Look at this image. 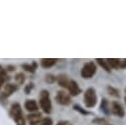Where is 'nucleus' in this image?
<instances>
[{
	"mask_svg": "<svg viewBox=\"0 0 126 125\" xmlns=\"http://www.w3.org/2000/svg\"><path fill=\"white\" fill-rule=\"evenodd\" d=\"M84 103L87 108H93L97 103V94L94 88L90 87L84 93Z\"/></svg>",
	"mask_w": 126,
	"mask_h": 125,
	"instance_id": "f257e3e1",
	"label": "nucleus"
},
{
	"mask_svg": "<svg viewBox=\"0 0 126 125\" xmlns=\"http://www.w3.org/2000/svg\"><path fill=\"white\" fill-rule=\"evenodd\" d=\"M39 106L45 114H49L52 111L50 94H49V92L46 90H42L39 94Z\"/></svg>",
	"mask_w": 126,
	"mask_h": 125,
	"instance_id": "f03ea898",
	"label": "nucleus"
},
{
	"mask_svg": "<svg viewBox=\"0 0 126 125\" xmlns=\"http://www.w3.org/2000/svg\"><path fill=\"white\" fill-rule=\"evenodd\" d=\"M96 65L94 61H89L85 63L81 69V77L83 79H91L96 73Z\"/></svg>",
	"mask_w": 126,
	"mask_h": 125,
	"instance_id": "7ed1b4c3",
	"label": "nucleus"
},
{
	"mask_svg": "<svg viewBox=\"0 0 126 125\" xmlns=\"http://www.w3.org/2000/svg\"><path fill=\"white\" fill-rule=\"evenodd\" d=\"M55 100L60 105H69L72 102V97L67 92H65L64 90H61L56 93Z\"/></svg>",
	"mask_w": 126,
	"mask_h": 125,
	"instance_id": "20e7f679",
	"label": "nucleus"
},
{
	"mask_svg": "<svg viewBox=\"0 0 126 125\" xmlns=\"http://www.w3.org/2000/svg\"><path fill=\"white\" fill-rule=\"evenodd\" d=\"M109 108H110V114L117 116L119 118H123L125 116V109L120 102L115 100L111 101L109 103Z\"/></svg>",
	"mask_w": 126,
	"mask_h": 125,
	"instance_id": "39448f33",
	"label": "nucleus"
},
{
	"mask_svg": "<svg viewBox=\"0 0 126 125\" xmlns=\"http://www.w3.org/2000/svg\"><path fill=\"white\" fill-rule=\"evenodd\" d=\"M17 90H18V86L16 84H12V83L6 84L3 89V92H1L0 94V99H6L8 96L12 95Z\"/></svg>",
	"mask_w": 126,
	"mask_h": 125,
	"instance_id": "423d86ee",
	"label": "nucleus"
},
{
	"mask_svg": "<svg viewBox=\"0 0 126 125\" xmlns=\"http://www.w3.org/2000/svg\"><path fill=\"white\" fill-rule=\"evenodd\" d=\"M66 89L68 91V94L70 95H72V96H77V95H79L82 93V90L79 87L78 83L75 80H73V79H70V81H69L68 86H67Z\"/></svg>",
	"mask_w": 126,
	"mask_h": 125,
	"instance_id": "0eeeda50",
	"label": "nucleus"
},
{
	"mask_svg": "<svg viewBox=\"0 0 126 125\" xmlns=\"http://www.w3.org/2000/svg\"><path fill=\"white\" fill-rule=\"evenodd\" d=\"M10 115H11V117H12L13 119H16V118H18V117L24 115L20 103L14 102V103L11 105V107H10Z\"/></svg>",
	"mask_w": 126,
	"mask_h": 125,
	"instance_id": "6e6552de",
	"label": "nucleus"
},
{
	"mask_svg": "<svg viewBox=\"0 0 126 125\" xmlns=\"http://www.w3.org/2000/svg\"><path fill=\"white\" fill-rule=\"evenodd\" d=\"M27 119L30 123V125H37L40 123L42 119V115L40 112H33L27 115Z\"/></svg>",
	"mask_w": 126,
	"mask_h": 125,
	"instance_id": "1a4fd4ad",
	"label": "nucleus"
},
{
	"mask_svg": "<svg viewBox=\"0 0 126 125\" xmlns=\"http://www.w3.org/2000/svg\"><path fill=\"white\" fill-rule=\"evenodd\" d=\"M25 108L27 111L33 113V112H37L38 110V105L36 103V101L34 99H27L25 102Z\"/></svg>",
	"mask_w": 126,
	"mask_h": 125,
	"instance_id": "9d476101",
	"label": "nucleus"
},
{
	"mask_svg": "<svg viewBox=\"0 0 126 125\" xmlns=\"http://www.w3.org/2000/svg\"><path fill=\"white\" fill-rule=\"evenodd\" d=\"M69 81H70L69 77H68L67 75H65V74H59V75L57 76V80H56L58 86H60V87L63 88V89H66V88H67Z\"/></svg>",
	"mask_w": 126,
	"mask_h": 125,
	"instance_id": "9b49d317",
	"label": "nucleus"
},
{
	"mask_svg": "<svg viewBox=\"0 0 126 125\" xmlns=\"http://www.w3.org/2000/svg\"><path fill=\"white\" fill-rule=\"evenodd\" d=\"M110 69H120L121 68V59L118 58H106L105 59Z\"/></svg>",
	"mask_w": 126,
	"mask_h": 125,
	"instance_id": "f8f14e48",
	"label": "nucleus"
},
{
	"mask_svg": "<svg viewBox=\"0 0 126 125\" xmlns=\"http://www.w3.org/2000/svg\"><path fill=\"white\" fill-rule=\"evenodd\" d=\"M56 62H57V59L55 58H42L40 60V66L44 69H47V68L54 66Z\"/></svg>",
	"mask_w": 126,
	"mask_h": 125,
	"instance_id": "ddd939ff",
	"label": "nucleus"
},
{
	"mask_svg": "<svg viewBox=\"0 0 126 125\" xmlns=\"http://www.w3.org/2000/svg\"><path fill=\"white\" fill-rule=\"evenodd\" d=\"M99 108H100V111L103 112V114H105V115H109L110 114L109 102H108V100L106 98H101L100 104H99Z\"/></svg>",
	"mask_w": 126,
	"mask_h": 125,
	"instance_id": "4468645a",
	"label": "nucleus"
},
{
	"mask_svg": "<svg viewBox=\"0 0 126 125\" xmlns=\"http://www.w3.org/2000/svg\"><path fill=\"white\" fill-rule=\"evenodd\" d=\"M21 67H22L23 70H25V71H27L29 73H32L33 74L35 72V70L37 69V63L34 62V61L32 62V63H30V64L25 63V64H22Z\"/></svg>",
	"mask_w": 126,
	"mask_h": 125,
	"instance_id": "2eb2a0df",
	"label": "nucleus"
},
{
	"mask_svg": "<svg viewBox=\"0 0 126 125\" xmlns=\"http://www.w3.org/2000/svg\"><path fill=\"white\" fill-rule=\"evenodd\" d=\"M106 91L108 93L109 95L113 96V97H116V98H119L120 97V93H119V90L113 86H107L106 87Z\"/></svg>",
	"mask_w": 126,
	"mask_h": 125,
	"instance_id": "dca6fc26",
	"label": "nucleus"
},
{
	"mask_svg": "<svg viewBox=\"0 0 126 125\" xmlns=\"http://www.w3.org/2000/svg\"><path fill=\"white\" fill-rule=\"evenodd\" d=\"M95 62H96L101 68H103V70H104L105 72H107V73H111V69L109 68V66H108V64H107V62H106L105 59H102V58H96V59H95Z\"/></svg>",
	"mask_w": 126,
	"mask_h": 125,
	"instance_id": "f3484780",
	"label": "nucleus"
},
{
	"mask_svg": "<svg viewBox=\"0 0 126 125\" xmlns=\"http://www.w3.org/2000/svg\"><path fill=\"white\" fill-rule=\"evenodd\" d=\"M73 109H74V110H76L77 112H79V113H80V114H82V115H89V114H92L89 110H87V109L83 108L80 104H77V103H75V104L73 105Z\"/></svg>",
	"mask_w": 126,
	"mask_h": 125,
	"instance_id": "a211bd4d",
	"label": "nucleus"
},
{
	"mask_svg": "<svg viewBox=\"0 0 126 125\" xmlns=\"http://www.w3.org/2000/svg\"><path fill=\"white\" fill-rule=\"evenodd\" d=\"M14 79H15V81L17 82L18 85H23V84L25 83V81H26V76H25L24 73L20 72V73H17V74L15 75Z\"/></svg>",
	"mask_w": 126,
	"mask_h": 125,
	"instance_id": "6ab92c4d",
	"label": "nucleus"
},
{
	"mask_svg": "<svg viewBox=\"0 0 126 125\" xmlns=\"http://www.w3.org/2000/svg\"><path fill=\"white\" fill-rule=\"evenodd\" d=\"M57 80V77L53 74H46L44 76V81L47 83V84H54Z\"/></svg>",
	"mask_w": 126,
	"mask_h": 125,
	"instance_id": "aec40b11",
	"label": "nucleus"
},
{
	"mask_svg": "<svg viewBox=\"0 0 126 125\" xmlns=\"http://www.w3.org/2000/svg\"><path fill=\"white\" fill-rule=\"evenodd\" d=\"M92 122L94 124H96V125H105L107 123V121L104 117H95L92 120Z\"/></svg>",
	"mask_w": 126,
	"mask_h": 125,
	"instance_id": "412c9836",
	"label": "nucleus"
},
{
	"mask_svg": "<svg viewBox=\"0 0 126 125\" xmlns=\"http://www.w3.org/2000/svg\"><path fill=\"white\" fill-rule=\"evenodd\" d=\"M33 88H34V84H33V83H29V84L26 85L25 88H24L25 94H30L31 92H32V90Z\"/></svg>",
	"mask_w": 126,
	"mask_h": 125,
	"instance_id": "4be33fe9",
	"label": "nucleus"
},
{
	"mask_svg": "<svg viewBox=\"0 0 126 125\" xmlns=\"http://www.w3.org/2000/svg\"><path fill=\"white\" fill-rule=\"evenodd\" d=\"M53 124V121L50 117H44L41 119L39 125H52Z\"/></svg>",
	"mask_w": 126,
	"mask_h": 125,
	"instance_id": "5701e85b",
	"label": "nucleus"
},
{
	"mask_svg": "<svg viewBox=\"0 0 126 125\" xmlns=\"http://www.w3.org/2000/svg\"><path fill=\"white\" fill-rule=\"evenodd\" d=\"M0 78H4L5 80H9L10 79V77L8 76V74H7V72L5 71V69H3L1 66H0Z\"/></svg>",
	"mask_w": 126,
	"mask_h": 125,
	"instance_id": "b1692460",
	"label": "nucleus"
},
{
	"mask_svg": "<svg viewBox=\"0 0 126 125\" xmlns=\"http://www.w3.org/2000/svg\"><path fill=\"white\" fill-rule=\"evenodd\" d=\"M56 125H73V124L68 120H60L59 122H57Z\"/></svg>",
	"mask_w": 126,
	"mask_h": 125,
	"instance_id": "393cba45",
	"label": "nucleus"
},
{
	"mask_svg": "<svg viewBox=\"0 0 126 125\" xmlns=\"http://www.w3.org/2000/svg\"><path fill=\"white\" fill-rule=\"evenodd\" d=\"M121 68L126 69V58H124V59L121 60Z\"/></svg>",
	"mask_w": 126,
	"mask_h": 125,
	"instance_id": "a878e982",
	"label": "nucleus"
},
{
	"mask_svg": "<svg viewBox=\"0 0 126 125\" xmlns=\"http://www.w3.org/2000/svg\"><path fill=\"white\" fill-rule=\"evenodd\" d=\"M7 70L10 71V72H11V71H14V70H15V66H13V65H8V66H7Z\"/></svg>",
	"mask_w": 126,
	"mask_h": 125,
	"instance_id": "bb28decb",
	"label": "nucleus"
},
{
	"mask_svg": "<svg viewBox=\"0 0 126 125\" xmlns=\"http://www.w3.org/2000/svg\"><path fill=\"white\" fill-rule=\"evenodd\" d=\"M6 81H7V80H5L4 78H0V89L2 88V86H3V84H4V83H5Z\"/></svg>",
	"mask_w": 126,
	"mask_h": 125,
	"instance_id": "cd10ccee",
	"label": "nucleus"
},
{
	"mask_svg": "<svg viewBox=\"0 0 126 125\" xmlns=\"http://www.w3.org/2000/svg\"><path fill=\"white\" fill-rule=\"evenodd\" d=\"M124 100H125V103H126V95L124 96Z\"/></svg>",
	"mask_w": 126,
	"mask_h": 125,
	"instance_id": "c85d7f7f",
	"label": "nucleus"
},
{
	"mask_svg": "<svg viewBox=\"0 0 126 125\" xmlns=\"http://www.w3.org/2000/svg\"><path fill=\"white\" fill-rule=\"evenodd\" d=\"M105 125H111V124H109V123H106V124H105Z\"/></svg>",
	"mask_w": 126,
	"mask_h": 125,
	"instance_id": "c756f323",
	"label": "nucleus"
},
{
	"mask_svg": "<svg viewBox=\"0 0 126 125\" xmlns=\"http://www.w3.org/2000/svg\"><path fill=\"white\" fill-rule=\"evenodd\" d=\"M125 94H126V88H125ZM125 95H126V94H125Z\"/></svg>",
	"mask_w": 126,
	"mask_h": 125,
	"instance_id": "7c9ffc66",
	"label": "nucleus"
}]
</instances>
